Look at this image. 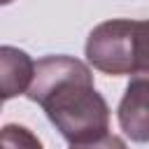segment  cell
Segmentation results:
<instances>
[{
  "label": "cell",
  "mask_w": 149,
  "mask_h": 149,
  "mask_svg": "<svg viewBox=\"0 0 149 149\" xmlns=\"http://www.w3.org/2000/svg\"><path fill=\"white\" fill-rule=\"evenodd\" d=\"M33 70L35 61L28 51L12 44H0V100L23 95L30 86Z\"/></svg>",
  "instance_id": "obj_4"
},
{
  "label": "cell",
  "mask_w": 149,
  "mask_h": 149,
  "mask_svg": "<svg viewBox=\"0 0 149 149\" xmlns=\"http://www.w3.org/2000/svg\"><path fill=\"white\" fill-rule=\"evenodd\" d=\"M2 102H5V100H0V112H2Z\"/></svg>",
  "instance_id": "obj_8"
},
{
  "label": "cell",
  "mask_w": 149,
  "mask_h": 149,
  "mask_svg": "<svg viewBox=\"0 0 149 149\" xmlns=\"http://www.w3.org/2000/svg\"><path fill=\"white\" fill-rule=\"evenodd\" d=\"M70 149H128V147H126V142H123L119 135L105 133V135L98 137V140L81 142V144H70Z\"/></svg>",
  "instance_id": "obj_6"
},
{
  "label": "cell",
  "mask_w": 149,
  "mask_h": 149,
  "mask_svg": "<svg viewBox=\"0 0 149 149\" xmlns=\"http://www.w3.org/2000/svg\"><path fill=\"white\" fill-rule=\"evenodd\" d=\"M86 61L102 74H147V23L133 19H109L98 23L84 44Z\"/></svg>",
  "instance_id": "obj_2"
},
{
  "label": "cell",
  "mask_w": 149,
  "mask_h": 149,
  "mask_svg": "<svg viewBox=\"0 0 149 149\" xmlns=\"http://www.w3.org/2000/svg\"><path fill=\"white\" fill-rule=\"evenodd\" d=\"M0 149H44L42 140L21 123H7L0 128Z\"/></svg>",
  "instance_id": "obj_5"
},
{
  "label": "cell",
  "mask_w": 149,
  "mask_h": 149,
  "mask_svg": "<svg viewBox=\"0 0 149 149\" xmlns=\"http://www.w3.org/2000/svg\"><path fill=\"white\" fill-rule=\"evenodd\" d=\"M28 100L37 102L51 126L70 144L102 137L109 130V107L93 84L91 68L68 54L35 63Z\"/></svg>",
  "instance_id": "obj_1"
},
{
  "label": "cell",
  "mask_w": 149,
  "mask_h": 149,
  "mask_svg": "<svg viewBox=\"0 0 149 149\" xmlns=\"http://www.w3.org/2000/svg\"><path fill=\"white\" fill-rule=\"evenodd\" d=\"M12 2H14V0H0V7H2V5H12Z\"/></svg>",
  "instance_id": "obj_7"
},
{
  "label": "cell",
  "mask_w": 149,
  "mask_h": 149,
  "mask_svg": "<svg viewBox=\"0 0 149 149\" xmlns=\"http://www.w3.org/2000/svg\"><path fill=\"white\" fill-rule=\"evenodd\" d=\"M119 126L133 140L144 144L149 140L147 121V74H137L126 86V93L119 102Z\"/></svg>",
  "instance_id": "obj_3"
}]
</instances>
